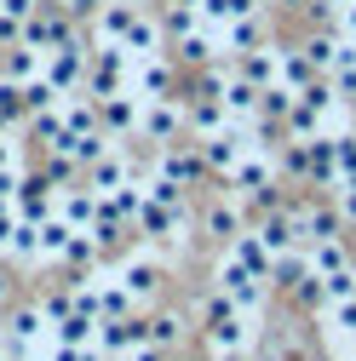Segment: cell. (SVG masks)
I'll use <instances>...</instances> for the list:
<instances>
[{
    "instance_id": "6da1fadb",
    "label": "cell",
    "mask_w": 356,
    "mask_h": 361,
    "mask_svg": "<svg viewBox=\"0 0 356 361\" xmlns=\"http://www.w3.org/2000/svg\"><path fill=\"white\" fill-rule=\"evenodd\" d=\"M201 327H207V344H213V355H247V344H253V327H247V310H236L225 293H207L201 298Z\"/></svg>"
},
{
    "instance_id": "7a4b0ae2",
    "label": "cell",
    "mask_w": 356,
    "mask_h": 361,
    "mask_svg": "<svg viewBox=\"0 0 356 361\" xmlns=\"http://www.w3.org/2000/svg\"><path fill=\"white\" fill-rule=\"evenodd\" d=\"M190 132V104H178L172 92L167 98H144V115H138V138L144 144H178Z\"/></svg>"
},
{
    "instance_id": "3957f363",
    "label": "cell",
    "mask_w": 356,
    "mask_h": 361,
    "mask_svg": "<svg viewBox=\"0 0 356 361\" xmlns=\"http://www.w3.org/2000/svg\"><path fill=\"white\" fill-rule=\"evenodd\" d=\"M213 287L225 293L236 310H259V298H264V281L253 276V269H247L242 258H230V252L218 258V269H213Z\"/></svg>"
},
{
    "instance_id": "277c9868",
    "label": "cell",
    "mask_w": 356,
    "mask_h": 361,
    "mask_svg": "<svg viewBox=\"0 0 356 361\" xmlns=\"http://www.w3.org/2000/svg\"><path fill=\"white\" fill-rule=\"evenodd\" d=\"M287 218H293V230H299L304 247H310V241H333V235H345V218H339L333 201H299V207H287Z\"/></svg>"
},
{
    "instance_id": "5b68a950",
    "label": "cell",
    "mask_w": 356,
    "mask_h": 361,
    "mask_svg": "<svg viewBox=\"0 0 356 361\" xmlns=\"http://www.w3.org/2000/svg\"><path fill=\"white\" fill-rule=\"evenodd\" d=\"M276 161H271V149H247L242 161H236V172H230V190L242 195V201H253V195H271L276 190Z\"/></svg>"
},
{
    "instance_id": "8992f818",
    "label": "cell",
    "mask_w": 356,
    "mask_h": 361,
    "mask_svg": "<svg viewBox=\"0 0 356 361\" xmlns=\"http://www.w3.org/2000/svg\"><path fill=\"white\" fill-rule=\"evenodd\" d=\"M144 338H150V327L138 322V315H109V322H98L93 350H98V355H109V361H121L126 350H138Z\"/></svg>"
},
{
    "instance_id": "52a82bcc",
    "label": "cell",
    "mask_w": 356,
    "mask_h": 361,
    "mask_svg": "<svg viewBox=\"0 0 356 361\" xmlns=\"http://www.w3.org/2000/svg\"><path fill=\"white\" fill-rule=\"evenodd\" d=\"M155 172L190 190L196 178L207 172V161H201V144H190V149H184V144H161V155H155Z\"/></svg>"
},
{
    "instance_id": "ba28073f",
    "label": "cell",
    "mask_w": 356,
    "mask_h": 361,
    "mask_svg": "<svg viewBox=\"0 0 356 361\" xmlns=\"http://www.w3.org/2000/svg\"><path fill=\"white\" fill-rule=\"evenodd\" d=\"M138 115H144V98L132 92H115V98H98V121H104V132L115 138V132H138Z\"/></svg>"
},
{
    "instance_id": "9c48e42d",
    "label": "cell",
    "mask_w": 356,
    "mask_h": 361,
    "mask_svg": "<svg viewBox=\"0 0 356 361\" xmlns=\"http://www.w3.org/2000/svg\"><path fill=\"white\" fill-rule=\"evenodd\" d=\"M201 230L213 235V241H236L247 224H242V195H225V201H207V212H201Z\"/></svg>"
},
{
    "instance_id": "30bf717a",
    "label": "cell",
    "mask_w": 356,
    "mask_h": 361,
    "mask_svg": "<svg viewBox=\"0 0 356 361\" xmlns=\"http://www.w3.org/2000/svg\"><path fill=\"white\" fill-rule=\"evenodd\" d=\"M236 69L259 86V92H264V86H276V75H282V47H276V40H259V47L253 52H242L236 58Z\"/></svg>"
},
{
    "instance_id": "8fae6325",
    "label": "cell",
    "mask_w": 356,
    "mask_h": 361,
    "mask_svg": "<svg viewBox=\"0 0 356 361\" xmlns=\"http://www.w3.org/2000/svg\"><path fill=\"white\" fill-rule=\"evenodd\" d=\"M132 92L138 98H167L172 92V63L167 58H132Z\"/></svg>"
},
{
    "instance_id": "7c38bea8",
    "label": "cell",
    "mask_w": 356,
    "mask_h": 361,
    "mask_svg": "<svg viewBox=\"0 0 356 361\" xmlns=\"http://www.w3.org/2000/svg\"><path fill=\"white\" fill-rule=\"evenodd\" d=\"M121 47H126V58H161V52H167V29H161V18H144V12H138Z\"/></svg>"
},
{
    "instance_id": "4fadbf2b",
    "label": "cell",
    "mask_w": 356,
    "mask_h": 361,
    "mask_svg": "<svg viewBox=\"0 0 356 361\" xmlns=\"http://www.w3.org/2000/svg\"><path fill=\"white\" fill-rule=\"evenodd\" d=\"M126 178H132V161L109 149V155H98L93 166H86V190H93V195H115Z\"/></svg>"
},
{
    "instance_id": "5bb4252c",
    "label": "cell",
    "mask_w": 356,
    "mask_h": 361,
    "mask_svg": "<svg viewBox=\"0 0 356 361\" xmlns=\"http://www.w3.org/2000/svg\"><path fill=\"white\" fill-rule=\"evenodd\" d=\"M132 18H138V6L132 0H98V12H93V29H98V40H126V29H132Z\"/></svg>"
},
{
    "instance_id": "9a60e30c",
    "label": "cell",
    "mask_w": 356,
    "mask_h": 361,
    "mask_svg": "<svg viewBox=\"0 0 356 361\" xmlns=\"http://www.w3.org/2000/svg\"><path fill=\"white\" fill-rule=\"evenodd\" d=\"M259 98H264V92H259V86H253L242 69L225 80V92H218V104L230 109V121H259Z\"/></svg>"
},
{
    "instance_id": "2e32d148",
    "label": "cell",
    "mask_w": 356,
    "mask_h": 361,
    "mask_svg": "<svg viewBox=\"0 0 356 361\" xmlns=\"http://www.w3.org/2000/svg\"><path fill=\"white\" fill-rule=\"evenodd\" d=\"M121 287L132 293V304L155 298V293H161V264H155V258H126V264H121Z\"/></svg>"
},
{
    "instance_id": "e0dca14e",
    "label": "cell",
    "mask_w": 356,
    "mask_h": 361,
    "mask_svg": "<svg viewBox=\"0 0 356 361\" xmlns=\"http://www.w3.org/2000/svg\"><path fill=\"white\" fill-rule=\"evenodd\" d=\"M259 40H271V35H264V18H259V12H247V18H236V23H225V29H218V47H225L230 58L253 52Z\"/></svg>"
},
{
    "instance_id": "ac0fdd59",
    "label": "cell",
    "mask_w": 356,
    "mask_h": 361,
    "mask_svg": "<svg viewBox=\"0 0 356 361\" xmlns=\"http://www.w3.org/2000/svg\"><path fill=\"white\" fill-rule=\"evenodd\" d=\"M172 52L184 58V63H201V69H207V63H218V52H225V47H218V29L201 23V29H190V35H178Z\"/></svg>"
},
{
    "instance_id": "d6986e66",
    "label": "cell",
    "mask_w": 356,
    "mask_h": 361,
    "mask_svg": "<svg viewBox=\"0 0 356 361\" xmlns=\"http://www.w3.org/2000/svg\"><path fill=\"white\" fill-rule=\"evenodd\" d=\"M230 258H242V264L253 269V276H259V281H271V276H276V252H271V247H264V241H259L253 230H242V235L230 241Z\"/></svg>"
},
{
    "instance_id": "ffe728a7",
    "label": "cell",
    "mask_w": 356,
    "mask_h": 361,
    "mask_svg": "<svg viewBox=\"0 0 356 361\" xmlns=\"http://www.w3.org/2000/svg\"><path fill=\"white\" fill-rule=\"evenodd\" d=\"M299 52L316 63V75H333V69H339V52H345V35H339V29H316Z\"/></svg>"
},
{
    "instance_id": "44dd1931",
    "label": "cell",
    "mask_w": 356,
    "mask_h": 361,
    "mask_svg": "<svg viewBox=\"0 0 356 361\" xmlns=\"http://www.w3.org/2000/svg\"><path fill=\"white\" fill-rule=\"evenodd\" d=\"M144 327H150V344H161V350H178V344L190 338V315H178V310H155Z\"/></svg>"
},
{
    "instance_id": "7402d4cb",
    "label": "cell",
    "mask_w": 356,
    "mask_h": 361,
    "mask_svg": "<svg viewBox=\"0 0 356 361\" xmlns=\"http://www.w3.org/2000/svg\"><path fill=\"white\" fill-rule=\"evenodd\" d=\"M52 322H47V310L40 304H18L12 315H6V333H12V344H40V333H47Z\"/></svg>"
},
{
    "instance_id": "603a6c76",
    "label": "cell",
    "mask_w": 356,
    "mask_h": 361,
    "mask_svg": "<svg viewBox=\"0 0 356 361\" xmlns=\"http://www.w3.org/2000/svg\"><path fill=\"white\" fill-rule=\"evenodd\" d=\"M40 69H47V52H35L29 40H18V47L0 52V75H12V80H35Z\"/></svg>"
},
{
    "instance_id": "cb8c5ba5",
    "label": "cell",
    "mask_w": 356,
    "mask_h": 361,
    "mask_svg": "<svg viewBox=\"0 0 356 361\" xmlns=\"http://www.w3.org/2000/svg\"><path fill=\"white\" fill-rule=\"evenodd\" d=\"M225 126H236V121H230V109L218 98H196L190 104V132H196V138H218Z\"/></svg>"
},
{
    "instance_id": "d4e9b609",
    "label": "cell",
    "mask_w": 356,
    "mask_h": 361,
    "mask_svg": "<svg viewBox=\"0 0 356 361\" xmlns=\"http://www.w3.org/2000/svg\"><path fill=\"white\" fill-rule=\"evenodd\" d=\"M304 264L316 269V276H333V269H345V264H350L345 235H333V241H310V247H304Z\"/></svg>"
},
{
    "instance_id": "484cf974",
    "label": "cell",
    "mask_w": 356,
    "mask_h": 361,
    "mask_svg": "<svg viewBox=\"0 0 356 361\" xmlns=\"http://www.w3.org/2000/svg\"><path fill=\"white\" fill-rule=\"evenodd\" d=\"M276 80L287 86V92H304V86L316 80V63H310L299 47H282V75H276Z\"/></svg>"
},
{
    "instance_id": "4316f807",
    "label": "cell",
    "mask_w": 356,
    "mask_h": 361,
    "mask_svg": "<svg viewBox=\"0 0 356 361\" xmlns=\"http://www.w3.org/2000/svg\"><path fill=\"white\" fill-rule=\"evenodd\" d=\"M23 86V115H47V109H58L64 104V92L47 80V75H35V80H18Z\"/></svg>"
},
{
    "instance_id": "83f0119b",
    "label": "cell",
    "mask_w": 356,
    "mask_h": 361,
    "mask_svg": "<svg viewBox=\"0 0 356 361\" xmlns=\"http://www.w3.org/2000/svg\"><path fill=\"white\" fill-rule=\"evenodd\" d=\"M282 126H287V138H293V144H310V138H328V126H322V115L310 109V104H293Z\"/></svg>"
},
{
    "instance_id": "f1b7e54d",
    "label": "cell",
    "mask_w": 356,
    "mask_h": 361,
    "mask_svg": "<svg viewBox=\"0 0 356 361\" xmlns=\"http://www.w3.org/2000/svg\"><path fill=\"white\" fill-rule=\"evenodd\" d=\"M58 212L75 224V230H93V218H98V195H93V190H64Z\"/></svg>"
},
{
    "instance_id": "f546056e",
    "label": "cell",
    "mask_w": 356,
    "mask_h": 361,
    "mask_svg": "<svg viewBox=\"0 0 356 361\" xmlns=\"http://www.w3.org/2000/svg\"><path fill=\"white\" fill-rule=\"evenodd\" d=\"M161 29H167V40L201 29V6H190V0H167V6H161Z\"/></svg>"
},
{
    "instance_id": "4dcf8cb0",
    "label": "cell",
    "mask_w": 356,
    "mask_h": 361,
    "mask_svg": "<svg viewBox=\"0 0 356 361\" xmlns=\"http://www.w3.org/2000/svg\"><path fill=\"white\" fill-rule=\"evenodd\" d=\"M247 12H259V0H201V23L207 29H225V23L247 18Z\"/></svg>"
},
{
    "instance_id": "1f68e13d",
    "label": "cell",
    "mask_w": 356,
    "mask_h": 361,
    "mask_svg": "<svg viewBox=\"0 0 356 361\" xmlns=\"http://www.w3.org/2000/svg\"><path fill=\"white\" fill-rule=\"evenodd\" d=\"M52 338H64V344H93V338H98V315H86V310H69L64 322L52 327Z\"/></svg>"
},
{
    "instance_id": "d6a6232c",
    "label": "cell",
    "mask_w": 356,
    "mask_h": 361,
    "mask_svg": "<svg viewBox=\"0 0 356 361\" xmlns=\"http://www.w3.org/2000/svg\"><path fill=\"white\" fill-rule=\"evenodd\" d=\"M322 293H328V304H339V298H356V258H350L345 269H333V276H322Z\"/></svg>"
},
{
    "instance_id": "836d02e7",
    "label": "cell",
    "mask_w": 356,
    "mask_h": 361,
    "mask_svg": "<svg viewBox=\"0 0 356 361\" xmlns=\"http://www.w3.org/2000/svg\"><path fill=\"white\" fill-rule=\"evenodd\" d=\"M333 166H339V178H356V126L333 132Z\"/></svg>"
},
{
    "instance_id": "e575fe53",
    "label": "cell",
    "mask_w": 356,
    "mask_h": 361,
    "mask_svg": "<svg viewBox=\"0 0 356 361\" xmlns=\"http://www.w3.org/2000/svg\"><path fill=\"white\" fill-rule=\"evenodd\" d=\"M144 190H150V201H161V207H184V184H172V178H161V172L150 178Z\"/></svg>"
},
{
    "instance_id": "d590c367",
    "label": "cell",
    "mask_w": 356,
    "mask_h": 361,
    "mask_svg": "<svg viewBox=\"0 0 356 361\" xmlns=\"http://www.w3.org/2000/svg\"><path fill=\"white\" fill-rule=\"evenodd\" d=\"M333 207H339L345 224H356V178H339L333 184Z\"/></svg>"
},
{
    "instance_id": "8d00e7d4",
    "label": "cell",
    "mask_w": 356,
    "mask_h": 361,
    "mask_svg": "<svg viewBox=\"0 0 356 361\" xmlns=\"http://www.w3.org/2000/svg\"><path fill=\"white\" fill-rule=\"evenodd\" d=\"M40 310H47V322L58 327V322H64V315L75 310V293H64V287H58V293H47V298H40Z\"/></svg>"
},
{
    "instance_id": "74e56055",
    "label": "cell",
    "mask_w": 356,
    "mask_h": 361,
    "mask_svg": "<svg viewBox=\"0 0 356 361\" xmlns=\"http://www.w3.org/2000/svg\"><path fill=\"white\" fill-rule=\"evenodd\" d=\"M328 322H333L339 333H350V338H356V298H339V304H328Z\"/></svg>"
},
{
    "instance_id": "f35d334b",
    "label": "cell",
    "mask_w": 356,
    "mask_h": 361,
    "mask_svg": "<svg viewBox=\"0 0 356 361\" xmlns=\"http://www.w3.org/2000/svg\"><path fill=\"white\" fill-rule=\"evenodd\" d=\"M58 12H69V18H93L98 12V0H52Z\"/></svg>"
},
{
    "instance_id": "ab89813d",
    "label": "cell",
    "mask_w": 356,
    "mask_h": 361,
    "mask_svg": "<svg viewBox=\"0 0 356 361\" xmlns=\"http://www.w3.org/2000/svg\"><path fill=\"white\" fill-rule=\"evenodd\" d=\"M121 361H167V350H161V344H150V338H144V344H138V350H126V355H121Z\"/></svg>"
},
{
    "instance_id": "60d3db41",
    "label": "cell",
    "mask_w": 356,
    "mask_h": 361,
    "mask_svg": "<svg viewBox=\"0 0 356 361\" xmlns=\"http://www.w3.org/2000/svg\"><path fill=\"white\" fill-rule=\"evenodd\" d=\"M0 304H12V276L0 269Z\"/></svg>"
},
{
    "instance_id": "b9f144b4",
    "label": "cell",
    "mask_w": 356,
    "mask_h": 361,
    "mask_svg": "<svg viewBox=\"0 0 356 361\" xmlns=\"http://www.w3.org/2000/svg\"><path fill=\"white\" fill-rule=\"evenodd\" d=\"M0 172H12V144L0 138Z\"/></svg>"
},
{
    "instance_id": "7bdbcfd3",
    "label": "cell",
    "mask_w": 356,
    "mask_h": 361,
    "mask_svg": "<svg viewBox=\"0 0 356 361\" xmlns=\"http://www.w3.org/2000/svg\"><path fill=\"white\" fill-rule=\"evenodd\" d=\"M282 6H304V0H282Z\"/></svg>"
},
{
    "instance_id": "ee69618b",
    "label": "cell",
    "mask_w": 356,
    "mask_h": 361,
    "mask_svg": "<svg viewBox=\"0 0 356 361\" xmlns=\"http://www.w3.org/2000/svg\"><path fill=\"white\" fill-rule=\"evenodd\" d=\"M0 361H12V355H6V350H0Z\"/></svg>"
},
{
    "instance_id": "f6af8a7d",
    "label": "cell",
    "mask_w": 356,
    "mask_h": 361,
    "mask_svg": "<svg viewBox=\"0 0 356 361\" xmlns=\"http://www.w3.org/2000/svg\"><path fill=\"white\" fill-rule=\"evenodd\" d=\"M190 6H201V0H190Z\"/></svg>"
},
{
    "instance_id": "bcb514c9",
    "label": "cell",
    "mask_w": 356,
    "mask_h": 361,
    "mask_svg": "<svg viewBox=\"0 0 356 361\" xmlns=\"http://www.w3.org/2000/svg\"><path fill=\"white\" fill-rule=\"evenodd\" d=\"M350 109H356V98H350Z\"/></svg>"
}]
</instances>
